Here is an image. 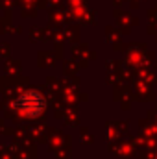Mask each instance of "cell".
I'll use <instances>...</instances> for the list:
<instances>
[{
	"label": "cell",
	"mask_w": 157,
	"mask_h": 159,
	"mask_svg": "<svg viewBox=\"0 0 157 159\" xmlns=\"http://www.w3.org/2000/svg\"><path fill=\"white\" fill-rule=\"evenodd\" d=\"M13 107H15L20 115H24V117H28V119H37V117H41V113L46 109V98L41 94L39 91H35V89L24 91V93L13 102Z\"/></svg>",
	"instance_id": "cell-1"
}]
</instances>
